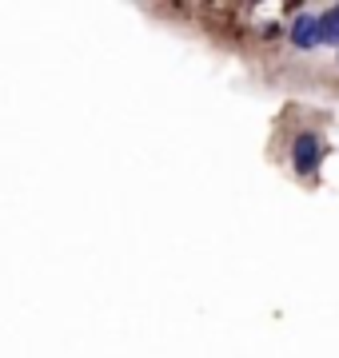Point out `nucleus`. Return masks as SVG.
<instances>
[{
  "label": "nucleus",
  "mask_w": 339,
  "mask_h": 358,
  "mask_svg": "<svg viewBox=\"0 0 339 358\" xmlns=\"http://www.w3.org/2000/svg\"><path fill=\"white\" fill-rule=\"evenodd\" d=\"M291 44H296V48H312L315 44V16H300V20L291 24Z\"/></svg>",
  "instance_id": "3"
},
{
  "label": "nucleus",
  "mask_w": 339,
  "mask_h": 358,
  "mask_svg": "<svg viewBox=\"0 0 339 358\" xmlns=\"http://www.w3.org/2000/svg\"><path fill=\"white\" fill-rule=\"evenodd\" d=\"M315 44H339V4L315 16Z\"/></svg>",
  "instance_id": "2"
},
{
  "label": "nucleus",
  "mask_w": 339,
  "mask_h": 358,
  "mask_svg": "<svg viewBox=\"0 0 339 358\" xmlns=\"http://www.w3.org/2000/svg\"><path fill=\"white\" fill-rule=\"evenodd\" d=\"M291 155H296V171H300V176H312L315 164H319V140H315V136H300Z\"/></svg>",
  "instance_id": "1"
}]
</instances>
